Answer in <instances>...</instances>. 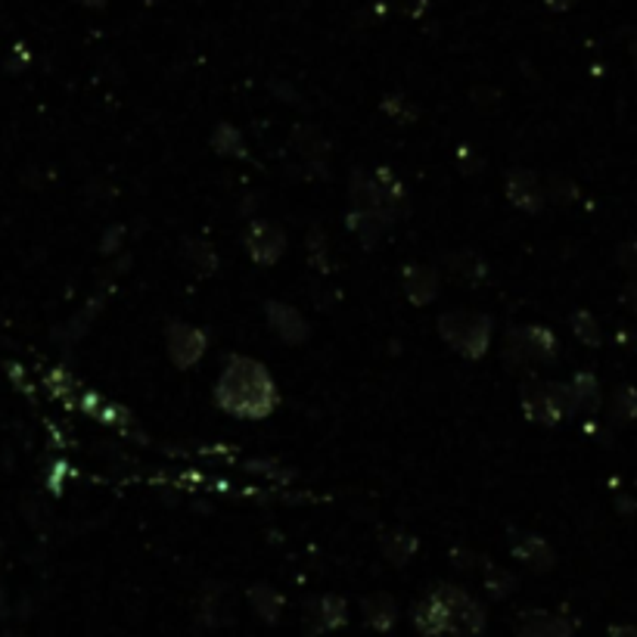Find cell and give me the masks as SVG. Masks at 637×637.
<instances>
[{"mask_svg": "<svg viewBox=\"0 0 637 637\" xmlns=\"http://www.w3.org/2000/svg\"><path fill=\"white\" fill-rule=\"evenodd\" d=\"M569 405L579 410H598L600 405V386L591 373H579L569 386Z\"/></svg>", "mask_w": 637, "mask_h": 637, "instance_id": "2", "label": "cell"}, {"mask_svg": "<svg viewBox=\"0 0 637 637\" xmlns=\"http://www.w3.org/2000/svg\"><path fill=\"white\" fill-rule=\"evenodd\" d=\"M525 637H569V625L554 616H538Z\"/></svg>", "mask_w": 637, "mask_h": 637, "instance_id": "5", "label": "cell"}, {"mask_svg": "<svg viewBox=\"0 0 637 637\" xmlns=\"http://www.w3.org/2000/svg\"><path fill=\"white\" fill-rule=\"evenodd\" d=\"M544 3H547L551 10H569V7H572L576 0H544Z\"/></svg>", "mask_w": 637, "mask_h": 637, "instance_id": "9", "label": "cell"}, {"mask_svg": "<svg viewBox=\"0 0 637 637\" xmlns=\"http://www.w3.org/2000/svg\"><path fill=\"white\" fill-rule=\"evenodd\" d=\"M622 299H625V305H628V309H632L637 314V283H628V287H625V296H622Z\"/></svg>", "mask_w": 637, "mask_h": 637, "instance_id": "7", "label": "cell"}, {"mask_svg": "<svg viewBox=\"0 0 637 637\" xmlns=\"http://www.w3.org/2000/svg\"><path fill=\"white\" fill-rule=\"evenodd\" d=\"M572 327H576V336H579L584 346L598 348L600 346V327L598 321L588 314V311H579L576 317H572Z\"/></svg>", "mask_w": 637, "mask_h": 637, "instance_id": "4", "label": "cell"}, {"mask_svg": "<svg viewBox=\"0 0 637 637\" xmlns=\"http://www.w3.org/2000/svg\"><path fill=\"white\" fill-rule=\"evenodd\" d=\"M221 405L233 414L262 417L270 407V380L252 361H236L221 380Z\"/></svg>", "mask_w": 637, "mask_h": 637, "instance_id": "1", "label": "cell"}, {"mask_svg": "<svg viewBox=\"0 0 637 637\" xmlns=\"http://www.w3.org/2000/svg\"><path fill=\"white\" fill-rule=\"evenodd\" d=\"M613 420L616 424H632L637 420V389L618 386L613 395Z\"/></svg>", "mask_w": 637, "mask_h": 637, "instance_id": "3", "label": "cell"}, {"mask_svg": "<svg viewBox=\"0 0 637 637\" xmlns=\"http://www.w3.org/2000/svg\"><path fill=\"white\" fill-rule=\"evenodd\" d=\"M616 258L625 270H637V240H625V243L618 246Z\"/></svg>", "mask_w": 637, "mask_h": 637, "instance_id": "6", "label": "cell"}, {"mask_svg": "<svg viewBox=\"0 0 637 637\" xmlns=\"http://www.w3.org/2000/svg\"><path fill=\"white\" fill-rule=\"evenodd\" d=\"M628 54H632V59H635V66H637V35H635V40L628 44Z\"/></svg>", "mask_w": 637, "mask_h": 637, "instance_id": "10", "label": "cell"}, {"mask_svg": "<svg viewBox=\"0 0 637 637\" xmlns=\"http://www.w3.org/2000/svg\"><path fill=\"white\" fill-rule=\"evenodd\" d=\"M610 637H637V628L635 625H613Z\"/></svg>", "mask_w": 637, "mask_h": 637, "instance_id": "8", "label": "cell"}]
</instances>
